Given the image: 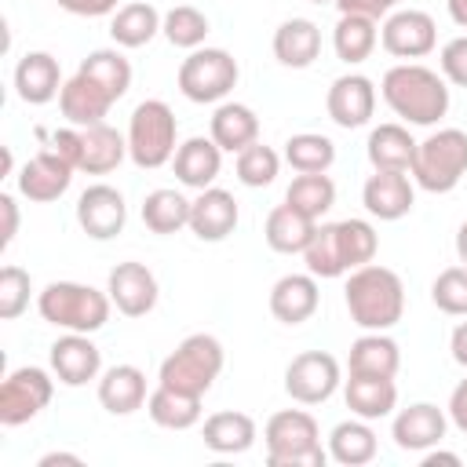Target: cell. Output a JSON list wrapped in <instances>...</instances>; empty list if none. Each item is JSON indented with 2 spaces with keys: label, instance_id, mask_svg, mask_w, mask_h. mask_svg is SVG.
<instances>
[{
  "label": "cell",
  "instance_id": "cell-40",
  "mask_svg": "<svg viewBox=\"0 0 467 467\" xmlns=\"http://www.w3.org/2000/svg\"><path fill=\"white\" fill-rule=\"evenodd\" d=\"M332 230H336V244H339L347 274L376 259L379 237H376V226L368 219H339V223H332Z\"/></svg>",
  "mask_w": 467,
  "mask_h": 467
},
{
  "label": "cell",
  "instance_id": "cell-39",
  "mask_svg": "<svg viewBox=\"0 0 467 467\" xmlns=\"http://www.w3.org/2000/svg\"><path fill=\"white\" fill-rule=\"evenodd\" d=\"M190 204L179 190H153L142 201V223L153 234H179L182 226H190Z\"/></svg>",
  "mask_w": 467,
  "mask_h": 467
},
{
  "label": "cell",
  "instance_id": "cell-46",
  "mask_svg": "<svg viewBox=\"0 0 467 467\" xmlns=\"http://www.w3.org/2000/svg\"><path fill=\"white\" fill-rule=\"evenodd\" d=\"M441 77L456 88H467V36H452L438 55Z\"/></svg>",
  "mask_w": 467,
  "mask_h": 467
},
{
  "label": "cell",
  "instance_id": "cell-16",
  "mask_svg": "<svg viewBox=\"0 0 467 467\" xmlns=\"http://www.w3.org/2000/svg\"><path fill=\"white\" fill-rule=\"evenodd\" d=\"M51 372L66 387H84L102 376V350L88 339V332H66L51 343Z\"/></svg>",
  "mask_w": 467,
  "mask_h": 467
},
{
  "label": "cell",
  "instance_id": "cell-34",
  "mask_svg": "<svg viewBox=\"0 0 467 467\" xmlns=\"http://www.w3.org/2000/svg\"><path fill=\"white\" fill-rule=\"evenodd\" d=\"M161 22L164 15L153 7V4H124L113 11V22H109V36L117 47H146L157 33H161Z\"/></svg>",
  "mask_w": 467,
  "mask_h": 467
},
{
  "label": "cell",
  "instance_id": "cell-12",
  "mask_svg": "<svg viewBox=\"0 0 467 467\" xmlns=\"http://www.w3.org/2000/svg\"><path fill=\"white\" fill-rule=\"evenodd\" d=\"M77 223L88 237L95 241H109L124 230L128 223V204H124V193L113 190L109 182H95L88 186L80 197H77Z\"/></svg>",
  "mask_w": 467,
  "mask_h": 467
},
{
  "label": "cell",
  "instance_id": "cell-28",
  "mask_svg": "<svg viewBox=\"0 0 467 467\" xmlns=\"http://www.w3.org/2000/svg\"><path fill=\"white\" fill-rule=\"evenodd\" d=\"M201 438H204V445H208L212 452L234 456V452H248V449L255 445L259 431H255V420H252L248 412L226 409V412H212V416L204 420Z\"/></svg>",
  "mask_w": 467,
  "mask_h": 467
},
{
  "label": "cell",
  "instance_id": "cell-9",
  "mask_svg": "<svg viewBox=\"0 0 467 467\" xmlns=\"http://www.w3.org/2000/svg\"><path fill=\"white\" fill-rule=\"evenodd\" d=\"M55 394V379L47 368L40 365H22L15 372H7V379L0 383V423L4 427H22L33 416H40L47 409Z\"/></svg>",
  "mask_w": 467,
  "mask_h": 467
},
{
  "label": "cell",
  "instance_id": "cell-26",
  "mask_svg": "<svg viewBox=\"0 0 467 467\" xmlns=\"http://www.w3.org/2000/svg\"><path fill=\"white\" fill-rule=\"evenodd\" d=\"M321 55V29L310 18H288L274 29V58L288 69H306Z\"/></svg>",
  "mask_w": 467,
  "mask_h": 467
},
{
  "label": "cell",
  "instance_id": "cell-7",
  "mask_svg": "<svg viewBox=\"0 0 467 467\" xmlns=\"http://www.w3.org/2000/svg\"><path fill=\"white\" fill-rule=\"evenodd\" d=\"M223 343L212 332H193L186 336L164 361H161V376L157 383L171 387V390H186V394H208V387L219 379L223 372Z\"/></svg>",
  "mask_w": 467,
  "mask_h": 467
},
{
  "label": "cell",
  "instance_id": "cell-56",
  "mask_svg": "<svg viewBox=\"0 0 467 467\" xmlns=\"http://www.w3.org/2000/svg\"><path fill=\"white\" fill-rule=\"evenodd\" d=\"M456 259H460V266H467V223H460V230H456Z\"/></svg>",
  "mask_w": 467,
  "mask_h": 467
},
{
  "label": "cell",
  "instance_id": "cell-15",
  "mask_svg": "<svg viewBox=\"0 0 467 467\" xmlns=\"http://www.w3.org/2000/svg\"><path fill=\"white\" fill-rule=\"evenodd\" d=\"M325 109H328L332 124H339L347 131L361 128L376 113V84L365 73H343L332 80V88L325 95Z\"/></svg>",
  "mask_w": 467,
  "mask_h": 467
},
{
  "label": "cell",
  "instance_id": "cell-57",
  "mask_svg": "<svg viewBox=\"0 0 467 467\" xmlns=\"http://www.w3.org/2000/svg\"><path fill=\"white\" fill-rule=\"evenodd\" d=\"M310 4H332V0H310Z\"/></svg>",
  "mask_w": 467,
  "mask_h": 467
},
{
  "label": "cell",
  "instance_id": "cell-41",
  "mask_svg": "<svg viewBox=\"0 0 467 467\" xmlns=\"http://www.w3.org/2000/svg\"><path fill=\"white\" fill-rule=\"evenodd\" d=\"M285 161L292 164V171H328L332 161H336V142L328 135H317V131H299L285 142Z\"/></svg>",
  "mask_w": 467,
  "mask_h": 467
},
{
  "label": "cell",
  "instance_id": "cell-17",
  "mask_svg": "<svg viewBox=\"0 0 467 467\" xmlns=\"http://www.w3.org/2000/svg\"><path fill=\"white\" fill-rule=\"evenodd\" d=\"M73 164L69 161H62L55 150H40L36 157H29L26 164H22V171L15 175L18 179V193L26 197V201H36V204H47V201H58L66 190H69V182H73Z\"/></svg>",
  "mask_w": 467,
  "mask_h": 467
},
{
  "label": "cell",
  "instance_id": "cell-53",
  "mask_svg": "<svg viewBox=\"0 0 467 467\" xmlns=\"http://www.w3.org/2000/svg\"><path fill=\"white\" fill-rule=\"evenodd\" d=\"M55 463H69V467H80L84 460H80L77 452H47V456H40V460H36V467H55Z\"/></svg>",
  "mask_w": 467,
  "mask_h": 467
},
{
  "label": "cell",
  "instance_id": "cell-50",
  "mask_svg": "<svg viewBox=\"0 0 467 467\" xmlns=\"http://www.w3.org/2000/svg\"><path fill=\"white\" fill-rule=\"evenodd\" d=\"M0 215H4V226H0V248H7L18 234V204L11 193H0Z\"/></svg>",
  "mask_w": 467,
  "mask_h": 467
},
{
  "label": "cell",
  "instance_id": "cell-19",
  "mask_svg": "<svg viewBox=\"0 0 467 467\" xmlns=\"http://www.w3.org/2000/svg\"><path fill=\"white\" fill-rule=\"evenodd\" d=\"M237 201L230 190L223 186H208V190H197L193 204H190V230L197 241H226L234 230H237Z\"/></svg>",
  "mask_w": 467,
  "mask_h": 467
},
{
  "label": "cell",
  "instance_id": "cell-18",
  "mask_svg": "<svg viewBox=\"0 0 467 467\" xmlns=\"http://www.w3.org/2000/svg\"><path fill=\"white\" fill-rule=\"evenodd\" d=\"M445 431H449V416L431 401H416V405L401 409L390 423V438L405 452H427V449L441 445Z\"/></svg>",
  "mask_w": 467,
  "mask_h": 467
},
{
  "label": "cell",
  "instance_id": "cell-51",
  "mask_svg": "<svg viewBox=\"0 0 467 467\" xmlns=\"http://www.w3.org/2000/svg\"><path fill=\"white\" fill-rule=\"evenodd\" d=\"M449 420H452L456 431L467 434V379H460L452 387V394H449Z\"/></svg>",
  "mask_w": 467,
  "mask_h": 467
},
{
  "label": "cell",
  "instance_id": "cell-48",
  "mask_svg": "<svg viewBox=\"0 0 467 467\" xmlns=\"http://www.w3.org/2000/svg\"><path fill=\"white\" fill-rule=\"evenodd\" d=\"M339 7V15H368V18H387L390 11H398L401 0H332Z\"/></svg>",
  "mask_w": 467,
  "mask_h": 467
},
{
  "label": "cell",
  "instance_id": "cell-25",
  "mask_svg": "<svg viewBox=\"0 0 467 467\" xmlns=\"http://www.w3.org/2000/svg\"><path fill=\"white\" fill-rule=\"evenodd\" d=\"M208 135L223 153H241L244 146L259 142V117L244 102H219L208 124Z\"/></svg>",
  "mask_w": 467,
  "mask_h": 467
},
{
  "label": "cell",
  "instance_id": "cell-31",
  "mask_svg": "<svg viewBox=\"0 0 467 467\" xmlns=\"http://www.w3.org/2000/svg\"><path fill=\"white\" fill-rule=\"evenodd\" d=\"M317 234V223L306 219L303 212H296L292 204H277L270 215H266V226H263V237L274 252L281 255H303L306 244L314 241Z\"/></svg>",
  "mask_w": 467,
  "mask_h": 467
},
{
  "label": "cell",
  "instance_id": "cell-32",
  "mask_svg": "<svg viewBox=\"0 0 467 467\" xmlns=\"http://www.w3.org/2000/svg\"><path fill=\"white\" fill-rule=\"evenodd\" d=\"M376 431L368 427V420L354 416V420H343L332 427L328 434V460L343 463V467H361V463H372L376 460Z\"/></svg>",
  "mask_w": 467,
  "mask_h": 467
},
{
  "label": "cell",
  "instance_id": "cell-24",
  "mask_svg": "<svg viewBox=\"0 0 467 467\" xmlns=\"http://www.w3.org/2000/svg\"><path fill=\"white\" fill-rule=\"evenodd\" d=\"M146 398V372L139 365H113L99 376V405L113 416H131Z\"/></svg>",
  "mask_w": 467,
  "mask_h": 467
},
{
  "label": "cell",
  "instance_id": "cell-5",
  "mask_svg": "<svg viewBox=\"0 0 467 467\" xmlns=\"http://www.w3.org/2000/svg\"><path fill=\"white\" fill-rule=\"evenodd\" d=\"M175 150H179V120L171 106L161 99L139 102L128 120V157L135 161V168L142 171L164 168L175 157Z\"/></svg>",
  "mask_w": 467,
  "mask_h": 467
},
{
  "label": "cell",
  "instance_id": "cell-44",
  "mask_svg": "<svg viewBox=\"0 0 467 467\" xmlns=\"http://www.w3.org/2000/svg\"><path fill=\"white\" fill-rule=\"evenodd\" d=\"M431 299L449 317H467V266H449L434 277Z\"/></svg>",
  "mask_w": 467,
  "mask_h": 467
},
{
  "label": "cell",
  "instance_id": "cell-11",
  "mask_svg": "<svg viewBox=\"0 0 467 467\" xmlns=\"http://www.w3.org/2000/svg\"><path fill=\"white\" fill-rule=\"evenodd\" d=\"M379 44L387 55L394 58H423L434 51L438 44V26L427 11H416V7H398L383 18V29H379Z\"/></svg>",
  "mask_w": 467,
  "mask_h": 467
},
{
  "label": "cell",
  "instance_id": "cell-13",
  "mask_svg": "<svg viewBox=\"0 0 467 467\" xmlns=\"http://www.w3.org/2000/svg\"><path fill=\"white\" fill-rule=\"evenodd\" d=\"M106 292H109L113 306H117L124 317H146V314L157 306V296H161L153 270H150L146 263H135V259L117 263V266L109 270Z\"/></svg>",
  "mask_w": 467,
  "mask_h": 467
},
{
  "label": "cell",
  "instance_id": "cell-52",
  "mask_svg": "<svg viewBox=\"0 0 467 467\" xmlns=\"http://www.w3.org/2000/svg\"><path fill=\"white\" fill-rule=\"evenodd\" d=\"M449 350H452V361L467 368V321H460L449 336Z\"/></svg>",
  "mask_w": 467,
  "mask_h": 467
},
{
  "label": "cell",
  "instance_id": "cell-47",
  "mask_svg": "<svg viewBox=\"0 0 467 467\" xmlns=\"http://www.w3.org/2000/svg\"><path fill=\"white\" fill-rule=\"evenodd\" d=\"M40 135H44V131H40ZM44 139H47V150H55L62 161H69L73 168L80 164V128H73V124H69V128H55V131L44 135Z\"/></svg>",
  "mask_w": 467,
  "mask_h": 467
},
{
  "label": "cell",
  "instance_id": "cell-23",
  "mask_svg": "<svg viewBox=\"0 0 467 467\" xmlns=\"http://www.w3.org/2000/svg\"><path fill=\"white\" fill-rule=\"evenodd\" d=\"M109 106H113V95L102 91V88H99L91 77H84V73H73V77L62 84V91H58V109H62V117H66L73 128L102 124V117L109 113Z\"/></svg>",
  "mask_w": 467,
  "mask_h": 467
},
{
  "label": "cell",
  "instance_id": "cell-6",
  "mask_svg": "<svg viewBox=\"0 0 467 467\" xmlns=\"http://www.w3.org/2000/svg\"><path fill=\"white\" fill-rule=\"evenodd\" d=\"M412 182L427 193H449L467 175V131L438 128L423 142H416V157L409 168Z\"/></svg>",
  "mask_w": 467,
  "mask_h": 467
},
{
  "label": "cell",
  "instance_id": "cell-8",
  "mask_svg": "<svg viewBox=\"0 0 467 467\" xmlns=\"http://www.w3.org/2000/svg\"><path fill=\"white\" fill-rule=\"evenodd\" d=\"M241 69H237V58L223 47H193L182 66H179V91L190 99V102H223L234 84H237Z\"/></svg>",
  "mask_w": 467,
  "mask_h": 467
},
{
  "label": "cell",
  "instance_id": "cell-43",
  "mask_svg": "<svg viewBox=\"0 0 467 467\" xmlns=\"http://www.w3.org/2000/svg\"><path fill=\"white\" fill-rule=\"evenodd\" d=\"M277 171H281V157H277V150H270L263 142H252L237 153V179L252 190L270 186L277 179Z\"/></svg>",
  "mask_w": 467,
  "mask_h": 467
},
{
  "label": "cell",
  "instance_id": "cell-45",
  "mask_svg": "<svg viewBox=\"0 0 467 467\" xmlns=\"http://www.w3.org/2000/svg\"><path fill=\"white\" fill-rule=\"evenodd\" d=\"M29 274L22 266H4L0 270V317L4 321H15L26 306H29Z\"/></svg>",
  "mask_w": 467,
  "mask_h": 467
},
{
  "label": "cell",
  "instance_id": "cell-42",
  "mask_svg": "<svg viewBox=\"0 0 467 467\" xmlns=\"http://www.w3.org/2000/svg\"><path fill=\"white\" fill-rule=\"evenodd\" d=\"M208 29H212L208 26V15L197 11V7H190V4H179V7L164 11V22H161V33L168 36V44L171 47H186V51L201 47L204 36H208Z\"/></svg>",
  "mask_w": 467,
  "mask_h": 467
},
{
  "label": "cell",
  "instance_id": "cell-30",
  "mask_svg": "<svg viewBox=\"0 0 467 467\" xmlns=\"http://www.w3.org/2000/svg\"><path fill=\"white\" fill-rule=\"evenodd\" d=\"M343 398H347V409L361 420H383L394 412L398 405V387L390 376H350L347 387H343Z\"/></svg>",
  "mask_w": 467,
  "mask_h": 467
},
{
  "label": "cell",
  "instance_id": "cell-14",
  "mask_svg": "<svg viewBox=\"0 0 467 467\" xmlns=\"http://www.w3.org/2000/svg\"><path fill=\"white\" fill-rule=\"evenodd\" d=\"M412 201H416V190H412V175L409 171H394V168H376L365 186H361V204L368 215L383 219V223H394V219H405L412 212Z\"/></svg>",
  "mask_w": 467,
  "mask_h": 467
},
{
  "label": "cell",
  "instance_id": "cell-55",
  "mask_svg": "<svg viewBox=\"0 0 467 467\" xmlns=\"http://www.w3.org/2000/svg\"><path fill=\"white\" fill-rule=\"evenodd\" d=\"M449 18L467 29V0H449Z\"/></svg>",
  "mask_w": 467,
  "mask_h": 467
},
{
  "label": "cell",
  "instance_id": "cell-27",
  "mask_svg": "<svg viewBox=\"0 0 467 467\" xmlns=\"http://www.w3.org/2000/svg\"><path fill=\"white\" fill-rule=\"evenodd\" d=\"M124 157H128V135H120L117 128H109L106 120L102 124H91V128H80V164H77V171L106 175Z\"/></svg>",
  "mask_w": 467,
  "mask_h": 467
},
{
  "label": "cell",
  "instance_id": "cell-54",
  "mask_svg": "<svg viewBox=\"0 0 467 467\" xmlns=\"http://www.w3.org/2000/svg\"><path fill=\"white\" fill-rule=\"evenodd\" d=\"M438 463L460 467V456H456V452H441V449H427V452H423V467H438Z\"/></svg>",
  "mask_w": 467,
  "mask_h": 467
},
{
  "label": "cell",
  "instance_id": "cell-37",
  "mask_svg": "<svg viewBox=\"0 0 467 467\" xmlns=\"http://www.w3.org/2000/svg\"><path fill=\"white\" fill-rule=\"evenodd\" d=\"M285 204H292L296 212L317 223L336 204V182L328 179V171H310V175L299 171L285 190Z\"/></svg>",
  "mask_w": 467,
  "mask_h": 467
},
{
  "label": "cell",
  "instance_id": "cell-22",
  "mask_svg": "<svg viewBox=\"0 0 467 467\" xmlns=\"http://www.w3.org/2000/svg\"><path fill=\"white\" fill-rule=\"evenodd\" d=\"M171 168H175V179L190 190H208L215 186L219 171H223V150L215 146V139L208 135H193L186 142H179L175 157H171Z\"/></svg>",
  "mask_w": 467,
  "mask_h": 467
},
{
  "label": "cell",
  "instance_id": "cell-21",
  "mask_svg": "<svg viewBox=\"0 0 467 467\" xmlns=\"http://www.w3.org/2000/svg\"><path fill=\"white\" fill-rule=\"evenodd\" d=\"M62 69H58V58L47 55V51H29L18 58L15 66V91L22 102L29 106H47L51 99H58L62 91Z\"/></svg>",
  "mask_w": 467,
  "mask_h": 467
},
{
  "label": "cell",
  "instance_id": "cell-35",
  "mask_svg": "<svg viewBox=\"0 0 467 467\" xmlns=\"http://www.w3.org/2000/svg\"><path fill=\"white\" fill-rule=\"evenodd\" d=\"M365 153L372 161V168H394V171H409L412 157H416V139L409 135L405 124H379L368 131Z\"/></svg>",
  "mask_w": 467,
  "mask_h": 467
},
{
  "label": "cell",
  "instance_id": "cell-33",
  "mask_svg": "<svg viewBox=\"0 0 467 467\" xmlns=\"http://www.w3.org/2000/svg\"><path fill=\"white\" fill-rule=\"evenodd\" d=\"M146 412L164 431H190L201 420V394H186L157 383V390H150L146 398Z\"/></svg>",
  "mask_w": 467,
  "mask_h": 467
},
{
  "label": "cell",
  "instance_id": "cell-3",
  "mask_svg": "<svg viewBox=\"0 0 467 467\" xmlns=\"http://www.w3.org/2000/svg\"><path fill=\"white\" fill-rule=\"evenodd\" d=\"M109 292H99L80 281H51L36 296V310L47 325L66 328V332H99L109 321Z\"/></svg>",
  "mask_w": 467,
  "mask_h": 467
},
{
  "label": "cell",
  "instance_id": "cell-36",
  "mask_svg": "<svg viewBox=\"0 0 467 467\" xmlns=\"http://www.w3.org/2000/svg\"><path fill=\"white\" fill-rule=\"evenodd\" d=\"M376 40H379V29H376V18H368V15H339V22L332 29V47H336L339 62H347V66L365 62L376 51Z\"/></svg>",
  "mask_w": 467,
  "mask_h": 467
},
{
  "label": "cell",
  "instance_id": "cell-20",
  "mask_svg": "<svg viewBox=\"0 0 467 467\" xmlns=\"http://www.w3.org/2000/svg\"><path fill=\"white\" fill-rule=\"evenodd\" d=\"M321 303V292H317V277L306 270V274H285L274 281L270 288V314L281 321V325H303L314 317Z\"/></svg>",
  "mask_w": 467,
  "mask_h": 467
},
{
  "label": "cell",
  "instance_id": "cell-1",
  "mask_svg": "<svg viewBox=\"0 0 467 467\" xmlns=\"http://www.w3.org/2000/svg\"><path fill=\"white\" fill-rule=\"evenodd\" d=\"M379 95L394 109V117L416 128H431L449 113V80L420 62L390 66L383 73Z\"/></svg>",
  "mask_w": 467,
  "mask_h": 467
},
{
  "label": "cell",
  "instance_id": "cell-10",
  "mask_svg": "<svg viewBox=\"0 0 467 467\" xmlns=\"http://www.w3.org/2000/svg\"><path fill=\"white\" fill-rule=\"evenodd\" d=\"M339 387V361L325 350H303L285 368V394L299 405H321Z\"/></svg>",
  "mask_w": 467,
  "mask_h": 467
},
{
  "label": "cell",
  "instance_id": "cell-49",
  "mask_svg": "<svg viewBox=\"0 0 467 467\" xmlns=\"http://www.w3.org/2000/svg\"><path fill=\"white\" fill-rule=\"evenodd\" d=\"M55 4L69 15H80V18H102V15L117 11V0H55Z\"/></svg>",
  "mask_w": 467,
  "mask_h": 467
},
{
  "label": "cell",
  "instance_id": "cell-29",
  "mask_svg": "<svg viewBox=\"0 0 467 467\" xmlns=\"http://www.w3.org/2000/svg\"><path fill=\"white\" fill-rule=\"evenodd\" d=\"M350 376H398L401 368V350L387 332H365L350 343V358H347Z\"/></svg>",
  "mask_w": 467,
  "mask_h": 467
},
{
  "label": "cell",
  "instance_id": "cell-2",
  "mask_svg": "<svg viewBox=\"0 0 467 467\" xmlns=\"http://www.w3.org/2000/svg\"><path fill=\"white\" fill-rule=\"evenodd\" d=\"M343 303L350 310V321L365 332H387L401 321L405 314V285L390 266L365 263L350 270Z\"/></svg>",
  "mask_w": 467,
  "mask_h": 467
},
{
  "label": "cell",
  "instance_id": "cell-38",
  "mask_svg": "<svg viewBox=\"0 0 467 467\" xmlns=\"http://www.w3.org/2000/svg\"><path fill=\"white\" fill-rule=\"evenodd\" d=\"M77 73L91 77L102 91H109V95H113V102H117V99H124V91L131 88V62H128L117 47H99V51H91L88 58H80Z\"/></svg>",
  "mask_w": 467,
  "mask_h": 467
},
{
  "label": "cell",
  "instance_id": "cell-4",
  "mask_svg": "<svg viewBox=\"0 0 467 467\" xmlns=\"http://www.w3.org/2000/svg\"><path fill=\"white\" fill-rule=\"evenodd\" d=\"M270 467H325L328 449H321L317 420L303 409H281L263 427Z\"/></svg>",
  "mask_w": 467,
  "mask_h": 467
}]
</instances>
